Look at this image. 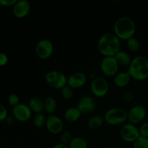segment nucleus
Returning <instances> with one entry per match:
<instances>
[{
  "label": "nucleus",
  "mask_w": 148,
  "mask_h": 148,
  "mask_svg": "<svg viewBox=\"0 0 148 148\" xmlns=\"http://www.w3.org/2000/svg\"><path fill=\"white\" fill-rule=\"evenodd\" d=\"M8 62V56L4 53H0V66H5Z\"/></svg>",
  "instance_id": "obj_32"
},
{
  "label": "nucleus",
  "mask_w": 148,
  "mask_h": 148,
  "mask_svg": "<svg viewBox=\"0 0 148 148\" xmlns=\"http://www.w3.org/2000/svg\"><path fill=\"white\" fill-rule=\"evenodd\" d=\"M116 60L117 63L119 65L121 66H130L132 62V58L130 53H127V51L124 50H120L114 56Z\"/></svg>",
  "instance_id": "obj_19"
},
{
  "label": "nucleus",
  "mask_w": 148,
  "mask_h": 148,
  "mask_svg": "<svg viewBox=\"0 0 148 148\" xmlns=\"http://www.w3.org/2000/svg\"><path fill=\"white\" fill-rule=\"evenodd\" d=\"M119 66L114 56H105L101 63V71L106 76H114L117 74Z\"/></svg>",
  "instance_id": "obj_9"
},
{
  "label": "nucleus",
  "mask_w": 148,
  "mask_h": 148,
  "mask_svg": "<svg viewBox=\"0 0 148 148\" xmlns=\"http://www.w3.org/2000/svg\"><path fill=\"white\" fill-rule=\"evenodd\" d=\"M114 34L119 39L128 40L133 37L136 30L135 23L130 17L123 16L116 20L114 25Z\"/></svg>",
  "instance_id": "obj_2"
},
{
  "label": "nucleus",
  "mask_w": 148,
  "mask_h": 148,
  "mask_svg": "<svg viewBox=\"0 0 148 148\" xmlns=\"http://www.w3.org/2000/svg\"><path fill=\"white\" fill-rule=\"evenodd\" d=\"M28 106L30 107V110L36 114L41 113L44 110L43 106V101L38 97H32L30 98L28 101Z\"/></svg>",
  "instance_id": "obj_16"
},
{
  "label": "nucleus",
  "mask_w": 148,
  "mask_h": 148,
  "mask_svg": "<svg viewBox=\"0 0 148 148\" xmlns=\"http://www.w3.org/2000/svg\"><path fill=\"white\" fill-rule=\"evenodd\" d=\"M8 101L9 103L14 107L20 103V98H19V96L16 93H12L9 96Z\"/></svg>",
  "instance_id": "obj_28"
},
{
  "label": "nucleus",
  "mask_w": 148,
  "mask_h": 148,
  "mask_svg": "<svg viewBox=\"0 0 148 148\" xmlns=\"http://www.w3.org/2000/svg\"><path fill=\"white\" fill-rule=\"evenodd\" d=\"M140 136L145 137H148V121H145L141 125L140 128Z\"/></svg>",
  "instance_id": "obj_29"
},
{
  "label": "nucleus",
  "mask_w": 148,
  "mask_h": 148,
  "mask_svg": "<svg viewBox=\"0 0 148 148\" xmlns=\"http://www.w3.org/2000/svg\"><path fill=\"white\" fill-rule=\"evenodd\" d=\"M127 47L131 51H137L140 48V43L138 39L132 37L127 40Z\"/></svg>",
  "instance_id": "obj_24"
},
{
  "label": "nucleus",
  "mask_w": 148,
  "mask_h": 148,
  "mask_svg": "<svg viewBox=\"0 0 148 148\" xmlns=\"http://www.w3.org/2000/svg\"><path fill=\"white\" fill-rule=\"evenodd\" d=\"M69 148H87L88 142L84 137H75L72 138L69 144Z\"/></svg>",
  "instance_id": "obj_22"
},
{
  "label": "nucleus",
  "mask_w": 148,
  "mask_h": 148,
  "mask_svg": "<svg viewBox=\"0 0 148 148\" xmlns=\"http://www.w3.org/2000/svg\"><path fill=\"white\" fill-rule=\"evenodd\" d=\"M47 83L53 88L61 89L67 84V77L63 72L58 70L49 71L45 75Z\"/></svg>",
  "instance_id": "obj_5"
},
{
  "label": "nucleus",
  "mask_w": 148,
  "mask_h": 148,
  "mask_svg": "<svg viewBox=\"0 0 148 148\" xmlns=\"http://www.w3.org/2000/svg\"><path fill=\"white\" fill-rule=\"evenodd\" d=\"M87 81V76L82 72H75L67 78V85L72 88H79L83 86Z\"/></svg>",
  "instance_id": "obj_15"
},
{
  "label": "nucleus",
  "mask_w": 148,
  "mask_h": 148,
  "mask_svg": "<svg viewBox=\"0 0 148 148\" xmlns=\"http://www.w3.org/2000/svg\"><path fill=\"white\" fill-rule=\"evenodd\" d=\"M6 120H7V122L9 123V124H13L14 123V119L12 116H7Z\"/></svg>",
  "instance_id": "obj_35"
},
{
  "label": "nucleus",
  "mask_w": 148,
  "mask_h": 148,
  "mask_svg": "<svg viewBox=\"0 0 148 148\" xmlns=\"http://www.w3.org/2000/svg\"><path fill=\"white\" fill-rule=\"evenodd\" d=\"M12 114L14 118L20 121H26L30 119L32 116V111L28 105L25 103H19L13 107Z\"/></svg>",
  "instance_id": "obj_12"
},
{
  "label": "nucleus",
  "mask_w": 148,
  "mask_h": 148,
  "mask_svg": "<svg viewBox=\"0 0 148 148\" xmlns=\"http://www.w3.org/2000/svg\"><path fill=\"white\" fill-rule=\"evenodd\" d=\"M13 14L17 18H23L27 15L30 10V2L27 0H18L13 6Z\"/></svg>",
  "instance_id": "obj_14"
},
{
  "label": "nucleus",
  "mask_w": 148,
  "mask_h": 148,
  "mask_svg": "<svg viewBox=\"0 0 148 148\" xmlns=\"http://www.w3.org/2000/svg\"><path fill=\"white\" fill-rule=\"evenodd\" d=\"M90 89L93 95L97 97L106 95L109 89L108 82L103 77L98 76L94 78L90 84Z\"/></svg>",
  "instance_id": "obj_7"
},
{
  "label": "nucleus",
  "mask_w": 148,
  "mask_h": 148,
  "mask_svg": "<svg viewBox=\"0 0 148 148\" xmlns=\"http://www.w3.org/2000/svg\"><path fill=\"white\" fill-rule=\"evenodd\" d=\"M72 133L69 130H64L61 133V137H60V140L61 143H63V144L68 145H69V143L71 142V140H72Z\"/></svg>",
  "instance_id": "obj_27"
},
{
  "label": "nucleus",
  "mask_w": 148,
  "mask_h": 148,
  "mask_svg": "<svg viewBox=\"0 0 148 148\" xmlns=\"http://www.w3.org/2000/svg\"><path fill=\"white\" fill-rule=\"evenodd\" d=\"M53 51V43L49 39H42L36 46V55L40 59H46L51 56Z\"/></svg>",
  "instance_id": "obj_8"
},
{
  "label": "nucleus",
  "mask_w": 148,
  "mask_h": 148,
  "mask_svg": "<svg viewBox=\"0 0 148 148\" xmlns=\"http://www.w3.org/2000/svg\"><path fill=\"white\" fill-rule=\"evenodd\" d=\"M134 97H135V94L133 92H132V91H126L122 95L123 100L125 101H127V102L131 101L132 100L134 99Z\"/></svg>",
  "instance_id": "obj_30"
},
{
  "label": "nucleus",
  "mask_w": 148,
  "mask_h": 148,
  "mask_svg": "<svg viewBox=\"0 0 148 148\" xmlns=\"http://www.w3.org/2000/svg\"><path fill=\"white\" fill-rule=\"evenodd\" d=\"M46 127L52 134H59L63 131L64 123L60 117L51 114L46 118Z\"/></svg>",
  "instance_id": "obj_11"
},
{
  "label": "nucleus",
  "mask_w": 148,
  "mask_h": 148,
  "mask_svg": "<svg viewBox=\"0 0 148 148\" xmlns=\"http://www.w3.org/2000/svg\"><path fill=\"white\" fill-rule=\"evenodd\" d=\"M104 121H105L104 116H102L101 115H95L91 116L88 120L87 124L91 130H97L101 127Z\"/></svg>",
  "instance_id": "obj_21"
},
{
  "label": "nucleus",
  "mask_w": 148,
  "mask_h": 148,
  "mask_svg": "<svg viewBox=\"0 0 148 148\" xmlns=\"http://www.w3.org/2000/svg\"><path fill=\"white\" fill-rule=\"evenodd\" d=\"M17 0H0V4L2 6H14Z\"/></svg>",
  "instance_id": "obj_33"
},
{
  "label": "nucleus",
  "mask_w": 148,
  "mask_h": 148,
  "mask_svg": "<svg viewBox=\"0 0 148 148\" xmlns=\"http://www.w3.org/2000/svg\"><path fill=\"white\" fill-rule=\"evenodd\" d=\"M8 116V113L7 110L4 106L0 104V121H4Z\"/></svg>",
  "instance_id": "obj_31"
},
{
  "label": "nucleus",
  "mask_w": 148,
  "mask_h": 148,
  "mask_svg": "<svg viewBox=\"0 0 148 148\" xmlns=\"http://www.w3.org/2000/svg\"><path fill=\"white\" fill-rule=\"evenodd\" d=\"M127 114L130 123L133 124H137L141 122L145 119L146 116V109L141 105L134 106L129 110V111H127Z\"/></svg>",
  "instance_id": "obj_13"
},
{
  "label": "nucleus",
  "mask_w": 148,
  "mask_h": 148,
  "mask_svg": "<svg viewBox=\"0 0 148 148\" xmlns=\"http://www.w3.org/2000/svg\"><path fill=\"white\" fill-rule=\"evenodd\" d=\"M134 148H148V137L140 136L135 142H134Z\"/></svg>",
  "instance_id": "obj_26"
},
{
  "label": "nucleus",
  "mask_w": 148,
  "mask_h": 148,
  "mask_svg": "<svg viewBox=\"0 0 148 148\" xmlns=\"http://www.w3.org/2000/svg\"><path fill=\"white\" fill-rule=\"evenodd\" d=\"M61 95L65 99H70L74 95L73 88L66 84L63 88H61Z\"/></svg>",
  "instance_id": "obj_25"
},
{
  "label": "nucleus",
  "mask_w": 148,
  "mask_h": 148,
  "mask_svg": "<svg viewBox=\"0 0 148 148\" xmlns=\"http://www.w3.org/2000/svg\"><path fill=\"white\" fill-rule=\"evenodd\" d=\"M46 118L42 113L36 114L33 118V124L38 128H42L43 126L46 125Z\"/></svg>",
  "instance_id": "obj_23"
},
{
  "label": "nucleus",
  "mask_w": 148,
  "mask_h": 148,
  "mask_svg": "<svg viewBox=\"0 0 148 148\" xmlns=\"http://www.w3.org/2000/svg\"><path fill=\"white\" fill-rule=\"evenodd\" d=\"M128 119V114L124 108L114 107L108 109L104 115L105 121L111 125H118Z\"/></svg>",
  "instance_id": "obj_4"
},
{
  "label": "nucleus",
  "mask_w": 148,
  "mask_h": 148,
  "mask_svg": "<svg viewBox=\"0 0 148 148\" xmlns=\"http://www.w3.org/2000/svg\"><path fill=\"white\" fill-rule=\"evenodd\" d=\"M77 107L83 114H89L96 108V101L91 95H84L79 100Z\"/></svg>",
  "instance_id": "obj_10"
},
{
  "label": "nucleus",
  "mask_w": 148,
  "mask_h": 148,
  "mask_svg": "<svg viewBox=\"0 0 148 148\" xmlns=\"http://www.w3.org/2000/svg\"><path fill=\"white\" fill-rule=\"evenodd\" d=\"M82 112L79 110L77 107H69L66 108L64 111V118L66 121L69 122H74L76 121L81 116Z\"/></svg>",
  "instance_id": "obj_17"
},
{
  "label": "nucleus",
  "mask_w": 148,
  "mask_h": 148,
  "mask_svg": "<svg viewBox=\"0 0 148 148\" xmlns=\"http://www.w3.org/2000/svg\"><path fill=\"white\" fill-rule=\"evenodd\" d=\"M120 135L124 141L127 143H134L140 137V130L134 124L127 123L121 127Z\"/></svg>",
  "instance_id": "obj_6"
},
{
  "label": "nucleus",
  "mask_w": 148,
  "mask_h": 148,
  "mask_svg": "<svg viewBox=\"0 0 148 148\" xmlns=\"http://www.w3.org/2000/svg\"><path fill=\"white\" fill-rule=\"evenodd\" d=\"M52 148H69V147L68 145H65V144H63V143H60L55 145L54 146L52 147Z\"/></svg>",
  "instance_id": "obj_34"
},
{
  "label": "nucleus",
  "mask_w": 148,
  "mask_h": 148,
  "mask_svg": "<svg viewBox=\"0 0 148 148\" xmlns=\"http://www.w3.org/2000/svg\"><path fill=\"white\" fill-rule=\"evenodd\" d=\"M130 75L134 79L142 80L148 77V58L137 56L133 58L129 66Z\"/></svg>",
  "instance_id": "obj_3"
},
{
  "label": "nucleus",
  "mask_w": 148,
  "mask_h": 148,
  "mask_svg": "<svg viewBox=\"0 0 148 148\" xmlns=\"http://www.w3.org/2000/svg\"><path fill=\"white\" fill-rule=\"evenodd\" d=\"M44 110L49 114H53L57 107V103L56 99L52 96H47L43 100Z\"/></svg>",
  "instance_id": "obj_20"
},
{
  "label": "nucleus",
  "mask_w": 148,
  "mask_h": 148,
  "mask_svg": "<svg viewBox=\"0 0 148 148\" xmlns=\"http://www.w3.org/2000/svg\"><path fill=\"white\" fill-rule=\"evenodd\" d=\"M121 42L118 36L112 33L102 35L98 41V51L105 56H114L121 49Z\"/></svg>",
  "instance_id": "obj_1"
},
{
  "label": "nucleus",
  "mask_w": 148,
  "mask_h": 148,
  "mask_svg": "<svg viewBox=\"0 0 148 148\" xmlns=\"http://www.w3.org/2000/svg\"><path fill=\"white\" fill-rule=\"evenodd\" d=\"M131 75L130 72H121L117 73L114 77V82L119 87H124L128 85L131 79Z\"/></svg>",
  "instance_id": "obj_18"
}]
</instances>
